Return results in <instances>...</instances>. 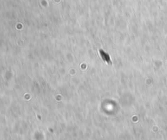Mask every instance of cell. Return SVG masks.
I'll return each instance as SVG.
<instances>
[{
  "instance_id": "cell-1",
  "label": "cell",
  "mask_w": 167,
  "mask_h": 140,
  "mask_svg": "<svg viewBox=\"0 0 167 140\" xmlns=\"http://www.w3.org/2000/svg\"><path fill=\"white\" fill-rule=\"evenodd\" d=\"M99 54L101 56V58H102L104 62H105L109 65H112L113 64V62H112L111 59H110V56H109L108 52H104L103 49H99Z\"/></svg>"
}]
</instances>
